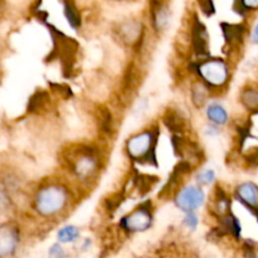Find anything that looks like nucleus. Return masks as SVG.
Masks as SVG:
<instances>
[{
    "mask_svg": "<svg viewBox=\"0 0 258 258\" xmlns=\"http://www.w3.org/2000/svg\"><path fill=\"white\" fill-rule=\"evenodd\" d=\"M209 212L218 219L232 213V198L220 185H217L209 199Z\"/></svg>",
    "mask_w": 258,
    "mask_h": 258,
    "instance_id": "obj_12",
    "label": "nucleus"
},
{
    "mask_svg": "<svg viewBox=\"0 0 258 258\" xmlns=\"http://www.w3.org/2000/svg\"><path fill=\"white\" fill-rule=\"evenodd\" d=\"M70 191L58 182H48L34 192L33 209L43 218H53L63 213L70 204Z\"/></svg>",
    "mask_w": 258,
    "mask_h": 258,
    "instance_id": "obj_1",
    "label": "nucleus"
},
{
    "mask_svg": "<svg viewBox=\"0 0 258 258\" xmlns=\"http://www.w3.org/2000/svg\"><path fill=\"white\" fill-rule=\"evenodd\" d=\"M158 182V177L152 175H148V173H140L136 172V175L132 177V183L136 188L138 190V192L141 195H145V194L150 192Z\"/></svg>",
    "mask_w": 258,
    "mask_h": 258,
    "instance_id": "obj_19",
    "label": "nucleus"
},
{
    "mask_svg": "<svg viewBox=\"0 0 258 258\" xmlns=\"http://www.w3.org/2000/svg\"><path fill=\"white\" fill-rule=\"evenodd\" d=\"M116 36L119 41L126 46H135L141 41L143 36V26L141 21L135 18H129L120 22L116 28Z\"/></svg>",
    "mask_w": 258,
    "mask_h": 258,
    "instance_id": "obj_11",
    "label": "nucleus"
},
{
    "mask_svg": "<svg viewBox=\"0 0 258 258\" xmlns=\"http://www.w3.org/2000/svg\"><path fill=\"white\" fill-rule=\"evenodd\" d=\"M123 202H124V194L114 192L111 194L110 197H108V199H105L104 205H105V209L108 210V212L114 213L119 207H120V204Z\"/></svg>",
    "mask_w": 258,
    "mask_h": 258,
    "instance_id": "obj_26",
    "label": "nucleus"
},
{
    "mask_svg": "<svg viewBox=\"0 0 258 258\" xmlns=\"http://www.w3.org/2000/svg\"><path fill=\"white\" fill-rule=\"evenodd\" d=\"M160 129H145L132 136L125 143L128 157L141 165H157V145Z\"/></svg>",
    "mask_w": 258,
    "mask_h": 258,
    "instance_id": "obj_3",
    "label": "nucleus"
},
{
    "mask_svg": "<svg viewBox=\"0 0 258 258\" xmlns=\"http://www.w3.org/2000/svg\"><path fill=\"white\" fill-rule=\"evenodd\" d=\"M207 203V192L203 186L195 183H188L183 186L173 195V204L182 213L197 212L204 207Z\"/></svg>",
    "mask_w": 258,
    "mask_h": 258,
    "instance_id": "obj_6",
    "label": "nucleus"
},
{
    "mask_svg": "<svg viewBox=\"0 0 258 258\" xmlns=\"http://www.w3.org/2000/svg\"><path fill=\"white\" fill-rule=\"evenodd\" d=\"M234 11L242 17H245L252 12H257L258 0H234Z\"/></svg>",
    "mask_w": 258,
    "mask_h": 258,
    "instance_id": "obj_23",
    "label": "nucleus"
},
{
    "mask_svg": "<svg viewBox=\"0 0 258 258\" xmlns=\"http://www.w3.org/2000/svg\"><path fill=\"white\" fill-rule=\"evenodd\" d=\"M210 91L212 90L203 81H198V83L194 84L190 89V96L192 105L198 109L207 105L209 103Z\"/></svg>",
    "mask_w": 258,
    "mask_h": 258,
    "instance_id": "obj_17",
    "label": "nucleus"
},
{
    "mask_svg": "<svg viewBox=\"0 0 258 258\" xmlns=\"http://www.w3.org/2000/svg\"><path fill=\"white\" fill-rule=\"evenodd\" d=\"M190 43L195 53L202 58L209 57V34L203 22L194 17L190 24Z\"/></svg>",
    "mask_w": 258,
    "mask_h": 258,
    "instance_id": "obj_9",
    "label": "nucleus"
},
{
    "mask_svg": "<svg viewBox=\"0 0 258 258\" xmlns=\"http://www.w3.org/2000/svg\"><path fill=\"white\" fill-rule=\"evenodd\" d=\"M195 181L198 185L203 186V187L212 186L217 181V172L213 168H203V170L198 171V173L195 175Z\"/></svg>",
    "mask_w": 258,
    "mask_h": 258,
    "instance_id": "obj_22",
    "label": "nucleus"
},
{
    "mask_svg": "<svg viewBox=\"0 0 258 258\" xmlns=\"http://www.w3.org/2000/svg\"><path fill=\"white\" fill-rule=\"evenodd\" d=\"M218 220H219V224H218L217 229L222 237L223 235H230L234 239H240L243 230L242 223L237 215L233 214V212L219 218Z\"/></svg>",
    "mask_w": 258,
    "mask_h": 258,
    "instance_id": "obj_15",
    "label": "nucleus"
},
{
    "mask_svg": "<svg viewBox=\"0 0 258 258\" xmlns=\"http://www.w3.org/2000/svg\"><path fill=\"white\" fill-rule=\"evenodd\" d=\"M198 2H199L200 9H202V12L205 16H212V14H214L215 8L213 0H198Z\"/></svg>",
    "mask_w": 258,
    "mask_h": 258,
    "instance_id": "obj_32",
    "label": "nucleus"
},
{
    "mask_svg": "<svg viewBox=\"0 0 258 258\" xmlns=\"http://www.w3.org/2000/svg\"><path fill=\"white\" fill-rule=\"evenodd\" d=\"M52 90L56 91L62 99H69L73 96V90H71L70 86L62 85V84H52Z\"/></svg>",
    "mask_w": 258,
    "mask_h": 258,
    "instance_id": "obj_30",
    "label": "nucleus"
},
{
    "mask_svg": "<svg viewBox=\"0 0 258 258\" xmlns=\"http://www.w3.org/2000/svg\"><path fill=\"white\" fill-rule=\"evenodd\" d=\"M204 133L205 136H208V137H217V136L220 135V126L209 123L204 128Z\"/></svg>",
    "mask_w": 258,
    "mask_h": 258,
    "instance_id": "obj_33",
    "label": "nucleus"
},
{
    "mask_svg": "<svg viewBox=\"0 0 258 258\" xmlns=\"http://www.w3.org/2000/svg\"><path fill=\"white\" fill-rule=\"evenodd\" d=\"M191 70L210 90L223 89L230 80L232 71L228 61L222 57H205L191 64Z\"/></svg>",
    "mask_w": 258,
    "mask_h": 258,
    "instance_id": "obj_4",
    "label": "nucleus"
},
{
    "mask_svg": "<svg viewBox=\"0 0 258 258\" xmlns=\"http://www.w3.org/2000/svg\"><path fill=\"white\" fill-rule=\"evenodd\" d=\"M255 114H258V111H257V113H255Z\"/></svg>",
    "mask_w": 258,
    "mask_h": 258,
    "instance_id": "obj_36",
    "label": "nucleus"
},
{
    "mask_svg": "<svg viewBox=\"0 0 258 258\" xmlns=\"http://www.w3.org/2000/svg\"><path fill=\"white\" fill-rule=\"evenodd\" d=\"M155 222L153 217V204L150 200L141 203L135 210L125 214L119 220V228L128 234L143 233L151 229Z\"/></svg>",
    "mask_w": 258,
    "mask_h": 258,
    "instance_id": "obj_5",
    "label": "nucleus"
},
{
    "mask_svg": "<svg viewBox=\"0 0 258 258\" xmlns=\"http://www.w3.org/2000/svg\"><path fill=\"white\" fill-rule=\"evenodd\" d=\"M64 163L81 182L91 181L101 168V158L96 148L88 145H79L64 153Z\"/></svg>",
    "mask_w": 258,
    "mask_h": 258,
    "instance_id": "obj_2",
    "label": "nucleus"
},
{
    "mask_svg": "<svg viewBox=\"0 0 258 258\" xmlns=\"http://www.w3.org/2000/svg\"><path fill=\"white\" fill-rule=\"evenodd\" d=\"M249 41L252 44L258 46V22L254 24V26H253L252 32H250V34H249Z\"/></svg>",
    "mask_w": 258,
    "mask_h": 258,
    "instance_id": "obj_34",
    "label": "nucleus"
},
{
    "mask_svg": "<svg viewBox=\"0 0 258 258\" xmlns=\"http://www.w3.org/2000/svg\"><path fill=\"white\" fill-rule=\"evenodd\" d=\"M162 121L172 135H182L186 131V125H187L186 118L181 114V111L175 110L172 108H168L166 110Z\"/></svg>",
    "mask_w": 258,
    "mask_h": 258,
    "instance_id": "obj_16",
    "label": "nucleus"
},
{
    "mask_svg": "<svg viewBox=\"0 0 258 258\" xmlns=\"http://www.w3.org/2000/svg\"><path fill=\"white\" fill-rule=\"evenodd\" d=\"M239 101L245 110L250 113L258 111V88L257 86H245L240 90Z\"/></svg>",
    "mask_w": 258,
    "mask_h": 258,
    "instance_id": "obj_18",
    "label": "nucleus"
},
{
    "mask_svg": "<svg viewBox=\"0 0 258 258\" xmlns=\"http://www.w3.org/2000/svg\"><path fill=\"white\" fill-rule=\"evenodd\" d=\"M80 238V229L74 224H66L57 232V240L61 244H71Z\"/></svg>",
    "mask_w": 258,
    "mask_h": 258,
    "instance_id": "obj_21",
    "label": "nucleus"
},
{
    "mask_svg": "<svg viewBox=\"0 0 258 258\" xmlns=\"http://www.w3.org/2000/svg\"><path fill=\"white\" fill-rule=\"evenodd\" d=\"M223 32L225 46L229 49L234 51L243 46L245 34H247V27L243 23H222L220 24Z\"/></svg>",
    "mask_w": 258,
    "mask_h": 258,
    "instance_id": "obj_13",
    "label": "nucleus"
},
{
    "mask_svg": "<svg viewBox=\"0 0 258 258\" xmlns=\"http://www.w3.org/2000/svg\"><path fill=\"white\" fill-rule=\"evenodd\" d=\"M48 257L49 258H69L68 253L62 247L61 243H53L48 249Z\"/></svg>",
    "mask_w": 258,
    "mask_h": 258,
    "instance_id": "obj_28",
    "label": "nucleus"
},
{
    "mask_svg": "<svg viewBox=\"0 0 258 258\" xmlns=\"http://www.w3.org/2000/svg\"><path fill=\"white\" fill-rule=\"evenodd\" d=\"M13 194L0 182V215L6 214L13 207Z\"/></svg>",
    "mask_w": 258,
    "mask_h": 258,
    "instance_id": "obj_24",
    "label": "nucleus"
},
{
    "mask_svg": "<svg viewBox=\"0 0 258 258\" xmlns=\"http://www.w3.org/2000/svg\"><path fill=\"white\" fill-rule=\"evenodd\" d=\"M150 16L152 27L157 33H163L171 21L167 0H150Z\"/></svg>",
    "mask_w": 258,
    "mask_h": 258,
    "instance_id": "obj_10",
    "label": "nucleus"
},
{
    "mask_svg": "<svg viewBox=\"0 0 258 258\" xmlns=\"http://www.w3.org/2000/svg\"><path fill=\"white\" fill-rule=\"evenodd\" d=\"M243 258H258L254 243L250 240H245L243 244Z\"/></svg>",
    "mask_w": 258,
    "mask_h": 258,
    "instance_id": "obj_31",
    "label": "nucleus"
},
{
    "mask_svg": "<svg viewBox=\"0 0 258 258\" xmlns=\"http://www.w3.org/2000/svg\"><path fill=\"white\" fill-rule=\"evenodd\" d=\"M244 162L248 167L258 168V147L253 148L244 156Z\"/></svg>",
    "mask_w": 258,
    "mask_h": 258,
    "instance_id": "obj_29",
    "label": "nucleus"
},
{
    "mask_svg": "<svg viewBox=\"0 0 258 258\" xmlns=\"http://www.w3.org/2000/svg\"><path fill=\"white\" fill-rule=\"evenodd\" d=\"M182 225L190 232H195L199 227V217H198L197 212L185 213L182 218Z\"/></svg>",
    "mask_w": 258,
    "mask_h": 258,
    "instance_id": "obj_27",
    "label": "nucleus"
},
{
    "mask_svg": "<svg viewBox=\"0 0 258 258\" xmlns=\"http://www.w3.org/2000/svg\"><path fill=\"white\" fill-rule=\"evenodd\" d=\"M233 197L254 217L258 214V185L253 181L238 183L233 191Z\"/></svg>",
    "mask_w": 258,
    "mask_h": 258,
    "instance_id": "obj_8",
    "label": "nucleus"
},
{
    "mask_svg": "<svg viewBox=\"0 0 258 258\" xmlns=\"http://www.w3.org/2000/svg\"><path fill=\"white\" fill-rule=\"evenodd\" d=\"M205 115H207L209 123L220 126V128L229 123V113H228L227 108L217 100L209 101L205 105Z\"/></svg>",
    "mask_w": 258,
    "mask_h": 258,
    "instance_id": "obj_14",
    "label": "nucleus"
},
{
    "mask_svg": "<svg viewBox=\"0 0 258 258\" xmlns=\"http://www.w3.org/2000/svg\"><path fill=\"white\" fill-rule=\"evenodd\" d=\"M48 104L49 94L44 90H37L36 93L29 98L27 109H28L29 113H41Z\"/></svg>",
    "mask_w": 258,
    "mask_h": 258,
    "instance_id": "obj_20",
    "label": "nucleus"
},
{
    "mask_svg": "<svg viewBox=\"0 0 258 258\" xmlns=\"http://www.w3.org/2000/svg\"><path fill=\"white\" fill-rule=\"evenodd\" d=\"M99 113V124H100V128L104 133H108L110 135L113 132V118H111L110 111L106 108H100L98 110Z\"/></svg>",
    "mask_w": 258,
    "mask_h": 258,
    "instance_id": "obj_25",
    "label": "nucleus"
},
{
    "mask_svg": "<svg viewBox=\"0 0 258 258\" xmlns=\"http://www.w3.org/2000/svg\"><path fill=\"white\" fill-rule=\"evenodd\" d=\"M254 218H255V220H257V224H258V214L254 215Z\"/></svg>",
    "mask_w": 258,
    "mask_h": 258,
    "instance_id": "obj_35",
    "label": "nucleus"
},
{
    "mask_svg": "<svg viewBox=\"0 0 258 258\" xmlns=\"http://www.w3.org/2000/svg\"><path fill=\"white\" fill-rule=\"evenodd\" d=\"M21 244V230L14 223H0V258L16 254Z\"/></svg>",
    "mask_w": 258,
    "mask_h": 258,
    "instance_id": "obj_7",
    "label": "nucleus"
}]
</instances>
